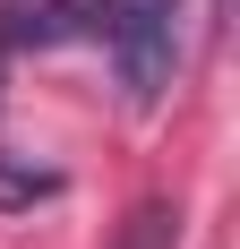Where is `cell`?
I'll return each instance as SVG.
<instances>
[{
	"label": "cell",
	"instance_id": "6da1fadb",
	"mask_svg": "<svg viewBox=\"0 0 240 249\" xmlns=\"http://www.w3.org/2000/svg\"><path fill=\"white\" fill-rule=\"evenodd\" d=\"M112 60H120V86L137 112H154L180 69V35H189V0H112Z\"/></svg>",
	"mask_w": 240,
	"mask_h": 249
},
{
	"label": "cell",
	"instance_id": "7a4b0ae2",
	"mask_svg": "<svg viewBox=\"0 0 240 249\" xmlns=\"http://www.w3.org/2000/svg\"><path fill=\"white\" fill-rule=\"evenodd\" d=\"M112 26V0H34L17 18V52H60V43H95Z\"/></svg>",
	"mask_w": 240,
	"mask_h": 249
},
{
	"label": "cell",
	"instance_id": "3957f363",
	"mask_svg": "<svg viewBox=\"0 0 240 249\" xmlns=\"http://www.w3.org/2000/svg\"><path fill=\"white\" fill-rule=\"evenodd\" d=\"M112 249H180V206H171V198L129 206V224H120V241H112Z\"/></svg>",
	"mask_w": 240,
	"mask_h": 249
},
{
	"label": "cell",
	"instance_id": "277c9868",
	"mask_svg": "<svg viewBox=\"0 0 240 249\" xmlns=\"http://www.w3.org/2000/svg\"><path fill=\"white\" fill-rule=\"evenodd\" d=\"M51 189H60V172H26V163L0 155V206H34V198H51Z\"/></svg>",
	"mask_w": 240,
	"mask_h": 249
}]
</instances>
